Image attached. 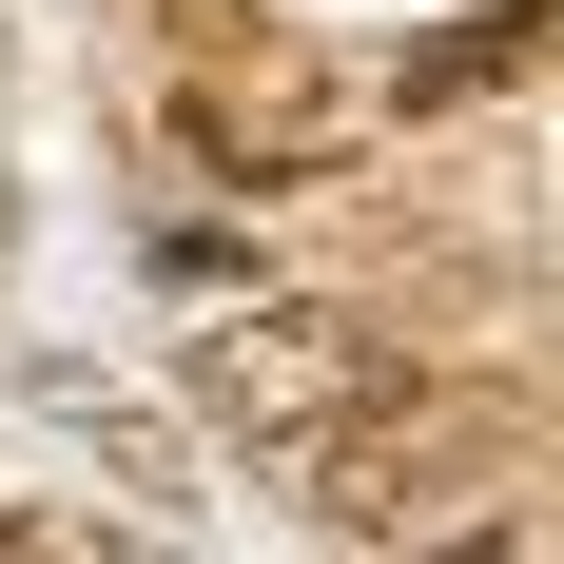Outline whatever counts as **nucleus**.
I'll return each mask as SVG.
<instances>
[{
	"label": "nucleus",
	"instance_id": "f257e3e1",
	"mask_svg": "<svg viewBox=\"0 0 564 564\" xmlns=\"http://www.w3.org/2000/svg\"><path fill=\"white\" fill-rule=\"evenodd\" d=\"M507 467V429H487V390H370L312 429V525H350V545H409V525H448L467 487Z\"/></svg>",
	"mask_w": 564,
	"mask_h": 564
},
{
	"label": "nucleus",
	"instance_id": "f03ea898",
	"mask_svg": "<svg viewBox=\"0 0 564 564\" xmlns=\"http://www.w3.org/2000/svg\"><path fill=\"white\" fill-rule=\"evenodd\" d=\"M390 390V332L370 312H332V292H253L234 332H195V409H215L234 448H312L332 409Z\"/></svg>",
	"mask_w": 564,
	"mask_h": 564
}]
</instances>
